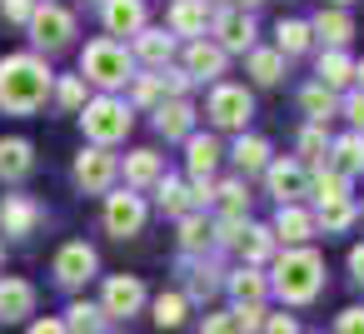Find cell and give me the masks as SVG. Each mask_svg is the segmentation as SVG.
I'll list each match as a JSON object with an SVG mask.
<instances>
[{
    "label": "cell",
    "instance_id": "cell-40",
    "mask_svg": "<svg viewBox=\"0 0 364 334\" xmlns=\"http://www.w3.org/2000/svg\"><path fill=\"white\" fill-rule=\"evenodd\" d=\"M150 309H155V314H150V319H155V329H180L190 304H185V294H160Z\"/></svg>",
    "mask_w": 364,
    "mask_h": 334
},
{
    "label": "cell",
    "instance_id": "cell-36",
    "mask_svg": "<svg viewBox=\"0 0 364 334\" xmlns=\"http://www.w3.org/2000/svg\"><path fill=\"white\" fill-rule=\"evenodd\" d=\"M309 190H314L319 205H329V200H349V180H344L339 170H329V165H319V170L309 175Z\"/></svg>",
    "mask_w": 364,
    "mask_h": 334
},
{
    "label": "cell",
    "instance_id": "cell-13",
    "mask_svg": "<svg viewBox=\"0 0 364 334\" xmlns=\"http://www.w3.org/2000/svg\"><path fill=\"white\" fill-rule=\"evenodd\" d=\"M95 249L85 244V239H70V244H60V254H55V279L65 284V289H80L90 274H95Z\"/></svg>",
    "mask_w": 364,
    "mask_h": 334
},
{
    "label": "cell",
    "instance_id": "cell-12",
    "mask_svg": "<svg viewBox=\"0 0 364 334\" xmlns=\"http://www.w3.org/2000/svg\"><path fill=\"white\" fill-rule=\"evenodd\" d=\"M264 185L279 205H299V195H309V170L299 160H269L264 165Z\"/></svg>",
    "mask_w": 364,
    "mask_h": 334
},
{
    "label": "cell",
    "instance_id": "cell-2",
    "mask_svg": "<svg viewBox=\"0 0 364 334\" xmlns=\"http://www.w3.org/2000/svg\"><path fill=\"white\" fill-rule=\"evenodd\" d=\"M269 289H274L284 304H309V299L324 289V259H319L309 244L284 249V254L274 259V279H269Z\"/></svg>",
    "mask_w": 364,
    "mask_h": 334
},
{
    "label": "cell",
    "instance_id": "cell-29",
    "mask_svg": "<svg viewBox=\"0 0 364 334\" xmlns=\"http://www.w3.org/2000/svg\"><path fill=\"white\" fill-rule=\"evenodd\" d=\"M155 200H160V210H165V215H175V220L195 215V205H190V185H185V180H175V175H160Z\"/></svg>",
    "mask_w": 364,
    "mask_h": 334
},
{
    "label": "cell",
    "instance_id": "cell-27",
    "mask_svg": "<svg viewBox=\"0 0 364 334\" xmlns=\"http://www.w3.org/2000/svg\"><path fill=\"white\" fill-rule=\"evenodd\" d=\"M230 160H235L240 180H250V175H264V165H269V145H264L259 135H240V140H235V150H230Z\"/></svg>",
    "mask_w": 364,
    "mask_h": 334
},
{
    "label": "cell",
    "instance_id": "cell-22",
    "mask_svg": "<svg viewBox=\"0 0 364 334\" xmlns=\"http://www.w3.org/2000/svg\"><path fill=\"white\" fill-rule=\"evenodd\" d=\"M155 130H160L165 140H190V135H195V110H190V100H165V105L155 110Z\"/></svg>",
    "mask_w": 364,
    "mask_h": 334
},
{
    "label": "cell",
    "instance_id": "cell-51",
    "mask_svg": "<svg viewBox=\"0 0 364 334\" xmlns=\"http://www.w3.org/2000/svg\"><path fill=\"white\" fill-rule=\"evenodd\" d=\"M255 6H264V0H235V11H255Z\"/></svg>",
    "mask_w": 364,
    "mask_h": 334
},
{
    "label": "cell",
    "instance_id": "cell-35",
    "mask_svg": "<svg viewBox=\"0 0 364 334\" xmlns=\"http://www.w3.org/2000/svg\"><path fill=\"white\" fill-rule=\"evenodd\" d=\"M299 105H304V115H309L314 125H324V120L339 110V95L324 90V85H304V90H299Z\"/></svg>",
    "mask_w": 364,
    "mask_h": 334
},
{
    "label": "cell",
    "instance_id": "cell-4",
    "mask_svg": "<svg viewBox=\"0 0 364 334\" xmlns=\"http://www.w3.org/2000/svg\"><path fill=\"white\" fill-rule=\"evenodd\" d=\"M130 125H135V115H130V105L125 100H115V95H95V100H85V110H80V130L90 135V145H120L125 135H130Z\"/></svg>",
    "mask_w": 364,
    "mask_h": 334
},
{
    "label": "cell",
    "instance_id": "cell-52",
    "mask_svg": "<svg viewBox=\"0 0 364 334\" xmlns=\"http://www.w3.org/2000/svg\"><path fill=\"white\" fill-rule=\"evenodd\" d=\"M354 85H359V90H364V60H359V65H354Z\"/></svg>",
    "mask_w": 364,
    "mask_h": 334
},
{
    "label": "cell",
    "instance_id": "cell-18",
    "mask_svg": "<svg viewBox=\"0 0 364 334\" xmlns=\"http://www.w3.org/2000/svg\"><path fill=\"white\" fill-rule=\"evenodd\" d=\"M269 230H274V239H284L289 249H299V244L314 235V215H309V210H299V205H279Z\"/></svg>",
    "mask_w": 364,
    "mask_h": 334
},
{
    "label": "cell",
    "instance_id": "cell-31",
    "mask_svg": "<svg viewBox=\"0 0 364 334\" xmlns=\"http://www.w3.org/2000/svg\"><path fill=\"white\" fill-rule=\"evenodd\" d=\"M359 220V205L354 200H329V205H319V215H314V230H324V235H339V230H349Z\"/></svg>",
    "mask_w": 364,
    "mask_h": 334
},
{
    "label": "cell",
    "instance_id": "cell-43",
    "mask_svg": "<svg viewBox=\"0 0 364 334\" xmlns=\"http://www.w3.org/2000/svg\"><path fill=\"white\" fill-rule=\"evenodd\" d=\"M160 75V90H170L175 100H185V90H190V75L180 70V65H165V70H155Z\"/></svg>",
    "mask_w": 364,
    "mask_h": 334
},
{
    "label": "cell",
    "instance_id": "cell-16",
    "mask_svg": "<svg viewBox=\"0 0 364 334\" xmlns=\"http://www.w3.org/2000/svg\"><path fill=\"white\" fill-rule=\"evenodd\" d=\"M36 170V145L11 135V140H0V185H16Z\"/></svg>",
    "mask_w": 364,
    "mask_h": 334
},
{
    "label": "cell",
    "instance_id": "cell-28",
    "mask_svg": "<svg viewBox=\"0 0 364 334\" xmlns=\"http://www.w3.org/2000/svg\"><path fill=\"white\" fill-rule=\"evenodd\" d=\"M225 284H230V294H235V309H245V304H259V299L269 294V279H264V274H259L255 264L235 269V274H230Z\"/></svg>",
    "mask_w": 364,
    "mask_h": 334
},
{
    "label": "cell",
    "instance_id": "cell-48",
    "mask_svg": "<svg viewBox=\"0 0 364 334\" xmlns=\"http://www.w3.org/2000/svg\"><path fill=\"white\" fill-rule=\"evenodd\" d=\"M334 334H364V309H344L334 319Z\"/></svg>",
    "mask_w": 364,
    "mask_h": 334
},
{
    "label": "cell",
    "instance_id": "cell-37",
    "mask_svg": "<svg viewBox=\"0 0 364 334\" xmlns=\"http://www.w3.org/2000/svg\"><path fill=\"white\" fill-rule=\"evenodd\" d=\"M235 249H245V259L250 264H259V259H269L274 254V230L269 225H245V235H240V244Z\"/></svg>",
    "mask_w": 364,
    "mask_h": 334
},
{
    "label": "cell",
    "instance_id": "cell-50",
    "mask_svg": "<svg viewBox=\"0 0 364 334\" xmlns=\"http://www.w3.org/2000/svg\"><path fill=\"white\" fill-rule=\"evenodd\" d=\"M349 274L364 284V244H354V249H349Z\"/></svg>",
    "mask_w": 364,
    "mask_h": 334
},
{
    "label": "cell",
    "instance_id": "cell-30",
    "mask_svg": "<svg viewBox=\"0 0 364 334\" xmlns=\"http://www.w3.org/2000/svg\"><path fill=\"white\" fill-rule=\"evenodd\" d=\"M309 45H314L309 21H279V26H274V50H279V55H304Z\"/></svg>",
    "mask_w": 364,
    "mask_h": 334
},
{
    "label": "cell",
    "instance_id": "cell-42",
    "mask_svg": "<svg viewBox=\"0 0 364 334\" xmlns=\"http://www.w3.org/2000/svg\"><path fill=\"white\" fill-rule=\"evenodd\" d=\"M200 334H245V324H240V309H215V314H205Z\"/></svg>",
    "mask_w": 364,
    "mask_h": 334
},
{
    "label": "cell",
    "instance_id": "cell-41",
    "mask_svg": "<svg viewBox=\"0 0 364 334\" xmlns=\"http://www.w3.org/2000/svg\"><path fill=\"white\" fill-rule=\"evenodd\" d=\"M324 150H329V140H324V125H309L304 135H299V165H324Z\"/></svg>",
    "mask_w": 364,
    "mask_h": 334
},
{
    "label": "cell",
    "instance_id": "cell-53",
    "mask_svg": "<svg viewBox=\"0 0 364 334\" xmlns=\"http://www.w3.org/2000/svg\"><path fill=\"white\" fill-rule=\"evenodd\" d=\"M329 6H334V11H339V6H349V0H329Z\"/></svg>",
    "mask_w": 364,
    "mask_h": 334
},
{
    "label": "cell",
    "instance_id": "cell-19",
    "mask_svg": "<svg viewBox=\"0 0 364 334\" xmlns=\"http://www.w3.org/2000/svg\"><path fill=\"white\" fill-rule=\"evenodd\" d=\"M205 26H210V0H175L170 6V36L205 41Z\"/></svg>",
    "mask_w": 364,
    "mask_h": 334
},
{
    "label": "cell",
    "instance_id": "cell-38",
    "mask_svg": "<svg viewBox=\"0 0 364 334\" xmlns=\"http://www.w3.org/2000/svg\"><path fill=\"white\" fill-rule=\"evenodd\" d=\"M215 200L225 205V215L230 220H245L250 215V185L235 175V180H225V185H215Z\"/></svg>",
    "mask_w": 364,
    "mask_h": 334
},
{
    "label": "cell",
    "instance_id": "cell-46",
    "mask_svg": "<svg viewBox=\"0 0 364 334\" xmlns=\"http://www.w3.org/2000/svg\"><path fill=\"white\" fill-rule=\"evenodd\" d=\"M259 334H299V324H294V314H264Z\"/></svg>",
    "mask_w": 364,
    "mask_h": 334
},
{
    "label": "cell",
    "instance_id": "cell-26",
    "mask_svg": "<svg viewBox=\"0 0 364 334\" xmlns=\"http://www.w3.org/2000/svg\"><path fill=\"white\" fill-rule=\"evenodd\" d=\"M314 75H319L314 85H324V90H334V95H339V90H349V85H354V60H349L344 50H324Z\"/></svg>",
    "mask_w": 364,
    "mask_h": 334
},
{
    "label": "cell",
    "instance_id": "cell-17",
    "mask_svg": "<svg viewBox=\"0 0 364 334\" xmlns=\"http://www.w3.org/2000/svg\"><path fill=\"white\" fill-rule=\"evenodd\" d=\"M26 314H36V284L6 274L0 279V319L11 324V319H26Z\"/></svg>",
    "mask_w": 364,
    "mask_h": 334
},
{
    "label": "cell",
    "instance_id": "cell-32",
    "mask_svg": "<svg viewBox=\"0 0 364 334\" xmlns=\"http://www.w3.org/2000/svg\"><path fill=\"white\" fill-rule=\"evenodd\" d=\"M210 244H215V225L205 215H185L180 220V249L185 254H205Z\"/></svg>",
    "mask_w": 364,
    "mask_h": 334
},
{
    "label": "cell",
    "instance_id": "cell-44",
    "mask_svg": "<svg viewBox=\"0 0 364 334\" xmlns=\"http://www.w3.org/2000/svg\"><path fill=\"white\" fill-rule=\"evenodd\" d=\"M36 6H41V0H0V16H6L11 26H26L36 16Z\"/></svg>",
    "mask_w": 364,
    "mask_h": 334
},
{
    "label": "cell",
    "instance_id": "cell-5",
    "mask_svg": "<svg viewBox=\"0 0 364 334\" xmlns=\"http://www.w3.org/2000/svg\"><path fill=\"white\" fill-rule=\"evenodd\" d=\"M26 31H31L36 50L55 55V50H65V45H70V36H75V16H70L65 6H55V0H41L36 16L26 21Z\"/></svg>",
    "mask_w": 364,
    "mask_h": 334
},
{
    "label": "cell",
    "instance_id": "cell-14",
    "mask_svg": "<svg viewBox=\"0 0 364 334\" xmlns=\"http://www.w3.org/2000/svg\"><path fill=\"white\" fill-rule=\"evenodd\" d=\"M225 65H230V55H225L215 41H190V45H185V65H180V70H185L190 80H215V85H220Z\"/></svg>",
    "mask_w": 364,
    "mask_h": 334
},
{
    "label": "cell",
    "instance_id": "cell-34",
    "mask_svg": "<svg viewBox=\"0 0 364 334\" xmlns=\"http://www.w3.org/2000/svg\"><path fill=\"white\" fill-rule=\"evenodd\" d=\"M250 75H255V85H279L284 80V55L279 50H250Z\"/></svg>",
    "mask_w": 364,
    "mask_h": 334
},
{
    "label": "cell",
    "instance_id": "cell-20",
    "mask_svg": "<svg viewBox=\"0 0 364 334\" xmlns=\"http://www.w3.org/2000/svg\"><path fill=\"white\" fill-rule=\"evenodd\" d=\"M309 36H319L329 50H344L349 45V36H354V21L344 16V11H334V6H324L314 21H309Z\"/></svg>",
    "mask_w": 364,
    "mask_h": 334
},
{
    "label": "cell",
    "instance_id": "cell-9",
    "mask_svg": "<svg viewBox=\"0 0 364 334\" xmlns=\"http://www.w3.org/2000/svg\"><path fill=\"white\" fill-rule=\"evenodd\" d=\"M145 309V284L135 274H110L105 289H100V314L105 319H130Z\"/></svg>",
    "mask_w": 364,
    "mask_h": 334
},
{
    "label": "cell",
    "instance_id": "cell-3",
    "mask_svg": "<svg viewBox=\"0 0 364 334\" xmlns=\"http://www.w3.org/2000/svg\"><path fill=\"white\" fill-rule=\"evenodd\" d=\"M80 80H90V85H100L105 95L110 90H120V85H130L135 80V55L120 45V41H90L85 50H80Z\"/></svg>",
    "mask_w": 364,
    "mask_h": 334
},
{
    "label": "cell",
    "instance_id": "cell-11",
    "mask_svg": "<svg viewBox=\"0 0 364 334\" xmlns=\"http://www.w3.org/2000/svg\"><path fill=\"white\" fill-rule=\"evenodd\" d=\"M46 220V210L31 200V195H0V235H11V239H26L36 235Z\"/></svg>",
    "mask_w": 364,
    "mask_h": 334
},
{
    "label": "cell",
    "instance_id": "cell-8",
    "mask_svg": "<svg viewBox=\"0 0 364 334\" xmlns=\"http://www.w3.org/2000/svg\"><path fill=\"white\" fill-rule=\"evenodd\" d=\"M115 175H120V155H110L105 145H90V150H80V155H75V185H80L85 195L110 190V185H115Z\"/></svg>",
    "mask_w": 364,
    "mask_h": 334
},
{
    "label": "cell",
    "instance_id": "cell-15",
    "mask_svg": "<svg viewBox=\"0 0 364 334\" xmlns=\"http://www.w3.org/2000/svg\"><path fill=\"white\" fill-rule=\"evenodd\" d=\"M100 21L110 36H140L150 11H145V0H100Z\"/></svg>",
    "mask_w": 364,
    "mask_h": 334
},
{
    "label": "cell",
    "instance_id": "cell-47",
    "mask_svg": "<svg viewBox=\"0 0 364 334\" xmlns=\"http://www.w3.org/2000/svg\"><path fill=\"white\" fill-rule=\"evenodd\" d=\"M344 115H349V125L364 135V90H349V95H344Z\"/></svg>",
    "mask_w": 364,
    "mask_h": 334
},
{
    "label": "cell",
    "instance_id": "cell-49",
    "mask_svg": "<svg viewBox=\"0 0 364 334\" xmlns=\"http://www.w3.org/2000/svg\"><path fill=\"white\" fill-rule=\"evenodd\" d=\"M31 334H65V319H36Z\"/></svg>",
    "mask_w": 364,
    "mask_h": 334
},
{
    "label": "cell",
    "instance_id": "cell-25",
    "mask_svg": "<svg viewBox=\"0 0 364 334\" xmlns=\"http://www.w3.org/2000/svg\"><path fill=\"white\" fill-rule=\"evenodd\" d=\"M160 175H165V160L155 150H130L125 155V185L130 190H150V185H160Z\"/></svg>",
    "mask_w": 364,
    "mask_h": 334
},
{
    "label": "cell",
    "instance_id": "cell-1",
    "mask_svg": "<svg viewBox=\"0 0 364 334\" xmlns=\"http://www.w3.org/2000/svg\"><path fill=\"white\" fill-rule=\"evenodd\" d=\"M50 85H55V70L36 50H16L0 60V110L6 115H36L50 100Z\"/></svg>",
    "mask_w": 364,
    "mask_h": 334
},
{
    "label": "cell",
    "instance_id": "cell-10",
    "mask_svg": "<svg viewBox=\"0 0 364 334\" xmlns=\"http://www.w3.org/2000/svg\"><path fill=\"white\" fill-rule=\"evenodd\" d=\"M215 45L225 50V55H250L255 50V16L250 11H220L215 16Z\"/></svg>",
    "mask_w": 364,
    "mask_h": 334
},
{
    "label": "cell",
    "instance_id": "cell-33",
    "mask_svg": "<svg viewBox=\"0 0 364 334\" xmlns=\"http://www.w3.org/2000/svg\"><path fill=\"white\" fill-rule=\"evenodd\" d=\"M100 324H105V314H100V304H90V299H75V304L65 309V334H105Z\"/></svg>",
    "mask_w": 364,
    "mask_h": 334
},
{
    "label": "cell",
    "instance_id": "cell-23",
    "mask_svg": "<svg viewBox=\"0 0 364 334\" xmlns=\"http://www.w3.org/2000/svg\"><path fill=\"white\" fill-rule=\"evenodd\" d=\"M324 165H329V170H339L344 180H349V175H359V170H364V135H359V130H349V135H339V140L329 145V155H324Z\"/></svg>",
    "mask_w": 364,
    "mask_h": 334
},
{
    "label": "cell",
    "instance_id": "cell-7",
    "mask_svg": "<svg viewBox=\"0 0 364 334\" xmlns=\"http://www.w3.org/2000/svg\"><path fill=\"white\" fill-rule=\"evenodd\" d=\"M145 220H150V210H145V200H140L135 190L105 195V230H110L115 239H135V235L145 230Z\"/></svg>",
    "mask_w": 364,
    "mask_h": 334
},
{
    "label": "cell",
    "instance_id": "cell-24",
    "mask_svg": "<svg viewBox=\"0 0 364 334\" xmlns=\"http://www.w3.org/2000/svg\"><path fill=\"white\" fill-rule=\"evenodd\" d=\"M220 155H225V150H220L215 135H190V140H185V165H190L195 180H210L215 165H220Z\"/></svg>",
    "mask_w": 364,
    "mask_h": 334
},
{
    "label": "cell",
    "instance_id": "cell-6",
    "mask_svg": "<svg viewBox=\"0 0 364 334\" xmlns=\"http://www.w3.org/2000/svg\"><path fill=\"white\" fill-rule=\"evenodd\" d=\"M250 115H255V100H250V90H245V85L220 80V85L210 90V120H215L220 130H240V135H245Z\"/></svg>",
    "mask_w": 364,
    "mask_h": 334
},
{
    "label": "cell",
    "instance_id": "cell-21",
    "mask_svg": "<svg viewBox=\"0 0 364 334\" xmlns=\"http://www.w3.org/2000/svg\"><path fill=\"white\" fill-rule=\"evenodd\" d=\"M130 55H135V60H145L150 70H165V65L175 60V36H165V31H150V26H145V31L135 36V50H130Z\"/></svg>",
    "mask_w": 364,
    "mask_h": 334
},
{
    "label": "cell",
    "instance_id": "cell-45",
    "mask_svg": "<svg viewBox=\"0 0 364 334\" xmlns=\"http://www.w3.org/2000/svg\"><path fill=\"white\" fill-rule=\"evenodd\" d=\"M155 100H160V75L150 70V75L135 80V105H155Z\"/></svg>",
    "mask_w": 364,
    "mask_h": 334
},
{
    "label": "cell",
    "instance_id": "cell-39",
    "mask_svg": "<svg viewBox=\"0 0 364 334\" xmlns=\"http://www.w3.org/2000/svg\"><path fill=\"white\" fill-rule=\"evenodd\" d=\"M50 100L60 105V110H85V80L80 75H55V85H50Z\"/></svg>",
    "mask_w": 364,
    "mask_h": 334
}]
</instances>
